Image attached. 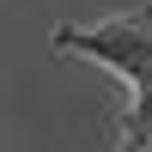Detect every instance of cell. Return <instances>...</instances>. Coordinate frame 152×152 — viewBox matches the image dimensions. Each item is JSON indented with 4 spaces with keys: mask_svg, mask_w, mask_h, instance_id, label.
Masks as SVG:
<instances>
[{
    "mask_svg": "<svg viewBox=\"0 0 152 152\" xmlns=\"http://www.w3.org/2000/svg\"><path fill=\"white\" fill-rule=\"evenodd\" d=\"M55 49H67V55H91V61H104L110 73H122L134 91H146V85H152V6L134 12V18L97 24V31H73V24H61V31H55Z\"/></svg>",
    "mask_w": 152,
    "mask_h": 152,
    "instance_id": "obj_1",
    "label": "cell"
}]
</instances>
